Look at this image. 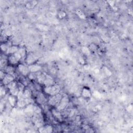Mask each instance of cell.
Wrapping results in <instances>:
<instances>
[{"label":"cell","instance_id":"obj_19","mask_svg":"<svg viewBox=\"0 0 133 133\" xmlns=\"http://www.w3.org/2000/svg\"><path fill=\"white\" fill-rule=\"evenodd\" d=\"M82 51L83 53L84 54V55H87V56L90 55L91 53V51L90 50L89 48L87 47H85V46L83 47L82 48Z\"/></svg>","mask_w":133,"mask_h":133},{"label":"cell","instance_id":"obj_13","mask_svg":"<svg viewBox=\"0 0 133 133\" xmlns=\"http://www.w3.org/2000/svg\"><path fill=\"white\" fill-rule=\"evenodd\" d=\"M37 4H38V2L36 1H30L26 4V7L28 9H32Z\"/></svg>","mask_w":133,"mask_h":133},{"label":"cell","instance_id":"obj_15","mask_svg":"<svg viewBox=\"0 0 133 133\" xmlns=\"http://www.w3.org/2000/svg\"><path fill=\"white\" fill-rule=\"evenodd\" d=\"M23 97L25 98H30L32 95L31 90L29 89H28V88H26V89L25 88L23 92Z\"/></svg>","mask_w":133,"mask_h":133},{"label":"cell","instance_id":"obj_16","mask_svg":"<svg viewBox=\"0 0 133 133\" xmlns=\"http://www.w3.org/2000/svg\"><path fill=\"white\" fill-rule=\"evenodd\" d=\"M52 112L53 114L54 117H56L57 119H61V113H60L59 111L57 109H53L52 110Z\"/></svg>","mask_w":133,"mask_h":133},{"label":"cell","instance_id":"obj_4","mask_svg":"<svg viewBox=\"0 0 133 133\" xmlns=\"http://www.w3.org/2000/svg\"><path fill=\"white\" fill-rule=\"evenodd\" d=\"M18 70L23 76L28 75L30 73L28 66H25L23 63H20L18 65Z\"/></svg>","mask_w":133,"mask_h":133},{"label":"cell","instance_id":"obj_9","mask_svg":"<svg viewBox=\"0 0 133 133\" xmlns=\"http://www.w3.org/2000/svg\"><path fill=\"white\" fill-rule=\"evenodd\" d=\"M19 48L18 46H11L7 49V51H6V53L8 54L9 55H13L17 51H18L19 50Z\"/></svg>","mask_w":133,"mask_h":133},{"label":"cell","instance_id":"obj_22","mask_svg":"<svg viewBox=\"0 0 133 133\" xmlns=\"http://www.w3.org/2000/svg\"><path fill=\"white\" fill-rule=\"evenodd\" d=\"M44 100H45V98L43 95H39L38 97L37 98V101H38V102L40 103L44 102L45 101Z\"/></svg>","mask_w":133,"mask_h":133},{"label":"cell","instance_id":"obj_6","mask_svg":"<svg viewBox=\"0 0 133 133\" xmlns=\"http://www.w3.org/2000/svg\"><path fill=\"white\" fill-rule=\"evenodd\" d=\"M8 100V102L11 106L13 107H15L16 106H17L18 98L17 97V96L11 95L10 96H9Z\"/></svg>","mask_w":133,"mask_h":133},{"label":"cell","instance_id":"obj_11","mask_svg":"<svg viewBox=\"0 0 133 133\" xmlns=\"http://www.w3.org/2000/svg\"><path fill=\"white\" fill-rule=\"evenodd\" d=\"M54 82V81L53 80V78L50 77V75H46L45 80L44 81V84H45L46 86H49L53 85Z\"/></svg>","mask_w":133,"mask_h":133},{"label":"cell","instance_id":"obj_7","mask_svg":"<svg viewBox=\"0 0 133 133\" xmlns=\"http://www.w3.org/2000/svg\"><path fill=\"white\" fill-rule=\"evenodd\" d=\"M28 67L30 73H36L42 69V66L37 64H31Z\"/></svg>","mask_w":133,"mask_h":133},{"label":"cell","instance_id":"obj_23","mask_svg":"<svg viewBox=\"0 0 133 133\" xmlns=\"http://www.w3.org/2000/svg\"><path fill=\"white\" fill-rule=\"evenodd\" d=\"M58 15L59 18H60V19H62V18H63L64 17H66V13L64 11H60L59 12L58 14Z\"/></svg>","mask_w":133,"mask_h":133},{"label":"cell","instance_id":"obj_20","mask_svg":"<svg viewBox=\"0 0 133 133\" xmlns=\"http://www.w3.org/2000/svg\"><path fill=\"white\" fill-rule=\"evenodd\" d=\"M5 71L7 73V74H12L14 72V68L12 66H7L5 68Z\"/></svg>","mask_w":133,"mask_h":133},{"label":"cell","instance_id":"obj_18","mask_svg":"<svg viewBox=\"0 0 133 133\" xmlns=\"http://www.w3.org/2000/svg\"><path fill=\"white\" fill-rule=\"evenodd\" d=\"M46 75H44L43 74H41L39 75L38 76V82L40 84H42L44 83V81L45 80L46 78Z\"/></svg>","mask_w":133,"mask_h":133},{"label":"cell","instance_id":"obj_21","mask_svg":"<svg viewBox=\"0 0 133 133\" xmlns=\"http://www.w3.org/2000/svg\"><path fill=\"white\" fill-rule=\"evenodd\" d=\"M18 51L19 53H20V55L22 57V59H24V57H26V49L23 48V47H22L19 49Z\"/></svg>","mask_w":133,"mask_h":133},{"label":"cell","instance_id":"obj_10","mask_svg":"<svg viewBox=\"0 0 133 133\" xmlns=\"http://www.w3.org/2000/svg\"><path fill=\"white\" fill-rule=\"evenodd\" d=\"M39 132L43 133H49L53 132V127L51 125H46L45 126H42L40 127Z\"/></svg>","mask_w":133,"mask_h":133},{"label":"cell","instance_id":"obj_29","mask_svg":"<svg viewBox=\"0 0 133 133\" xmlns=\"http://www.w3.org/2000/svg\"><path fill=\"white\" fill-rule=\"evenodd\" d=\"M1 95H2V96H3V95H5V90L4 89H3V88H1Z\"/></svg>","mask_w":133,"mask_h":133},{"label":"cell","instance_id":"obj_25","mask_svg":"<svg viewBox=\"0 0 133 133\" xmlns=\"http://www.w3.org/2000/svg\"><path fill=\"white\" fill-rule=\"evenodd\" d=\"M104 70H105V72L106 74L107 75H108V76L111 75V74H112L111 72V71L109 69H108L107 68L104 67Z\"/></svg>","mask_w":133,"mask_h":133},{"label":"cell","instance_id":"obj_17","mask_svg":"<svg viewBox=\"0 0 133 133\" xmlns=\"http://www.w3.org/2000/svg\"><path fill=\"white\" fill-rule=\"evenodd\" d=\"M37 28H38L39 30L41 31H48L49 30V28L48 26L46 25H44V24H37Z\"/></svg>","mask_w":133,"mask_h":133},{"label":"cell","instance_id":"obj_28","mask_svg":"<svg viewBox=\"0 0 133 133\" xmlns=\"http://www.w3.org/2000/svg\"><path fill=\"white\" fill-rule=\"evenodd\" d=\"M79 61L82 65H85V60L82 57H81L79 58Z\"/></svg>","mask_w":133,"mask_h":133},{"label":"cell","instance_id":"obj_1","mask_svg":"<svg viewBox=\"0 0 133 133\" xmlns=\"http://www.w3.org/2000/svg\"><path fill=\"white\" fill-rule=\"evenodd\" d=\"M44 91L47 95L51 96H54L58 94L60 91V87L57 85H53L46 86L44 89Z\"/></svg>","mask_w":133,"mask_h":133},{"label":"cell","instance_id":"obj_2","mask_svg":"<svg viewBox=\"0 0 133 133\" xmlns=\"http://www.w3.org/2000/svg\"><path fill=\"white\" fill-rule=\"evenodd\" d=\"M61 98H62V96L59 94H58L54 96H50V99H49L48 102L51 105L53 106H57L59 103L60 102Z\"/></svg>","mask_w":133,"mask_h":133},{"label":"cell","instance_id":"obj_27","mask_svg":"<svg viewBox=\"0 0 133 133\" xmlns=\"http://www.w3.org/2000/svg\"><path fill=\"white\" fill-rule=\"evenodd\" d=\"M6 62L7 61L5 60H2L1 61V67H6Z\"/></svg>","mask_w":133,"mask_h":133},{"label":"cell","instance_id":"obj_3","mask_svg":"<svg viewBox=\"0 0 133 133\" xmlns=\"http://www.w3.org/2000/svg\"><path fill=\"white\" fill-rule=\"evenodd\" d=\"M69 103V98L68 97L65 96L62 97V98L60 100V102L59 103V104L57 105V110L59 111H61L63 109H65V108L66 107V106Z\"/></svg>","mask_w":133,"mask_h":133},{"label":"cell","instance_id":"obj_8","mask_svg":"<svg viewBox=\"0 0 133 133\" xmlns=\"http://www.w3.org/2000/svg\"><path fill=\"white\" fill-rule=\"evenodd\" d=\"M81 95H82V97L85 98H89L92 97V92H91L89 88L84 87H83V90H82V93H81Z\"/></svg>","mask_w":133,"mask_h":133},{"label":"cell","instance_id":"obj_12","mask_svg":"<svg viewBox=\"0 0 133 133\" xmlns=\"http://www.w3.org/2000/svg\"><path fill=\"white\" fill-rule=\"evenodd\" d=\"M8 58V62L11 65H16L19 62L18 60L15 57V56H14V54L13 55H9Z\"/></svg>","mask_w":133,"mask_h":133},{"label":"cell","instance_id":"obj_14","mask_svg":"<svg viewBox=\"0 0 133 133\" xmlns=\"http://www.w3.org/2000/svg\"><path fill=\"white\" fill-rule=\"evenodd\" d=\"M75 13H76V14H77V15L78 17H79L80 18L83 19H84L86 18V16H85V14L84 13V12L82 10H81V9H80L79 8L76 9Z\"/></svg>","mask_w":133,"mask_h":133},{"label":"cell","instance_id":"obj_26","mask_svg":"<svg viewBox=\"0 0 133 133\" xmlns=\"http://www.w3.org/2000/svg\"><path fill=\"white\" fill-rule=\"evenodd\" d=\"M94 96L97 98H100L101 97V94L99 92H97V91H95L94 93Z\"/></svg>","mask_w":133,"mask_h":133},{"label":"cell","instance_id":"obj_5","mask_svg":"<svg viewBox=\"0 0 133 133\" xmlns=\"http://www.w3.org/2000/svg\"><path fill=\"white\" fill-rule=\"evenodd\" d=\"M2 81L4 85H7L8 84L14 81V78L13 76L12 75V74H7L5 75V77L2 80Z\"/></svg>","mask_w":133,"mask_h":133},{"label":"cell","instance_id":"obj_24","mask_svg":"<svg viewBox=\"0 0 133 133\" xmlns=\"http://www.w3.org/2000/svg\"><path fill=\"white\" fill-rule=\"evenodd\" d=\"M88 48H89L90 51H95L97 50V46L94 44H90Z\"/></svg>","mask_w":133,"mask_h":133}]
</instances>
